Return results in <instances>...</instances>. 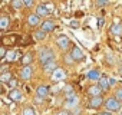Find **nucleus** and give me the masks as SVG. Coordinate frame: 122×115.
<instances>
[{
  "label": "nucleus",
  "instance_id": "nucleus-34",
  "mask_svg": "<svg viewBox=\"0 0 122 115\" xmlns=\"http://www.w3.org/2000/svg\"><path fill=\"white\" fill-rule=\"evenodd\" d=\"M71 112H72V115H81V114H82V109L78 106V108H75V109H73V111H71Z\"/></svg>",
  "mask_w": 122,
  "mask_h": 115
},
{
  "label": "nucleus",
  "instance_id": "nucleus-37",
  "mask_svg": "<svg viewBox=\"0 0 122 115\" xmlns=\"http://www.w3.org/2000/svg\"><path fill=\"white\" fill-rule=\"evenodd\" d=\"M32 3H33V0H23V5H25V6H27V7H29V6H32Z\"/></svg>",
  "mask_w": 122,
  "mask_h": 115
},
{
  "label": "nucleus",
  "instance_id": "nucleus-33",
  "mask_svg": "<svg viewBox=\"0 0 122 115\" xmlns=\"http://www.w3.org/2000/svg\"><path fill=\"white\" fill-rule=\"evenodd\" d=\"M10 88H13V89H16V85H17V81L15 79V78H12L10 81H9V84H7Z\"/></svg>",
  "mask_w": 122,
  "mask_h": 115
},
{
  "label": "nucleus",
  "instance_id": "nucleus-1",
  "mask_svg": "<svg viewBox=\"0 0 122 115\" xmlns=\"http://www.w3.org/2000/svg\"><path fill=\"white\" fill-rule=\"evenodd\" d=\"M53 59H55V53H53L52 49H49V47H42V49L39 50V62H40L42 65H46L47 62H50V61H53Z\"/></svg>",
  "mask_w": 122,
  "mask_h": 115
},
{
  "label": "nucleus",
  "instance_id": "nucleus-39",
  "mask_svg": "<svg viewBox=\"0 0 122 115\" xmlns=\"http://www.w3.org/2000/svg\"><path fill=\"white\" fill-rule=\"evenodd\" d=\"M109 84H111V86H112V85H115V84H116V81H115L113 78H109Z\"/></svg>",
  "mask_w": 122,
  "mask_h": 115
},
{
  "label": "nucleus",
  "instance_id": "nucleus-16",
  "mask_svg": "<svg viewBox=\"0 0 122 115\" xmlns=\"http://www.w3.org/2000/svg\"><path fill=\"white\" fill-rule=\"evenodd\" d=\"M17 56H19V55H17L15 50H9L7 55H6V58H5V61H6L7 63H12V62L17 61Z\"/></svg>",
  "mask_w": 122,
  "mask_h": 115
},
{
  "label": "nucleus",
  "instance_id": "nucleus-6",
  "mask_svg": "<svg viewBox=\"0 0 122 115\" xmlns=\"http://www.w3.org/2000/svg\"><path fill=\"white\" fill-rule=\"evenodd\" d=\"M71 55L73 56V59H75V62H81V61H83V58H85V53L78 47V46H73L72 47V50H71Z\"/></svg>",
  "mask_w": 122,
  "mask_h": 115
},
{
  "label": "nucleus",
  "instance_id": "nucleus-11",
  "mask_svg": "<svg viewBox=\"0 0 122 115\" xmlns=\"http://www.w3.org/2000/svg\"><path fill=\"white\" fill-rule=\"evenodd\" d=\"M102 88L99 85H92L88 88V94L91 95V98H95V96H102Z\"/></svg>",
  "mask_w": 122,
  "mask_h": 115
},
{
  "label": "nucleus",
  "instance_id": "nucleus-18",
  "mask_svg": "<svg viewBox=\"0 0 122 115\" xmlns=\"http://www.w3.org/2000/svg\"><path fill=\"white\" fill-rule=\"evenodd\" d=\"M49 13L50 12L45 5H39L37 9H36V15H39V16H49Z\"/></svg>",
  "mask_w": 122,
  "mask_h": 115
},
{
  "label": "nucleus",
  "instance_id": "nucleus-40",
  "mask_svg": "<svg viewBox=\"0 0 122 115\" xmlns=\"http://www.w3.org/2000/svg\"><path fill=\"white\" fill-rule=\"evenodd\" d=\"M99 115H112V112L111 111H105V112H101Z\"/></svg>",
  "mask_w": 122,
  "mask_h": 115
},
{
  "label": "nucleus",
  "instance_id": "nucleus-42",
  "mask_svg": "<svg viewBox=\"0 0 122 115\" xmlns=\"http://www.w3.org/2000/svg\"><path fill=\"white\" fill-rule=\"evenodd\" d=\"M119 115H122V112H121V114H119Z\"/></svg>",
  "mask_w": 122,
  "mask_h": 115
},
{
  "label": "nucleus",
  "instance_id": "nucleus-35",
  "mask_svg": "<svg viewBox=\"0 0 122 115\" xmlns=\"http://www.w3.org/2000/svg\"><path fill=\"white\" fill-rule=\"evenodd\" d=\"M105 25V19L103 17H98V27H102Z\"/></svg>",
  "mask_w": 122,
  "mask_h": 115
},
{
  "label": "nucleus",
  "instance_id": "nucleus-19",
  "mask_svg": "<svg viewBox=\"0 0 122 115\" xmlns=\"http://www.w3.org/2000/svg\"><path fill=\"white\" fill-rule=\"evenodd\" d=\"M86 78L91 79V81H99V79H101V73H99L96 69H93V71H89V72L86 73Z\"/></svg>",
  "mask_w": 122,
  "mask_h": 115
},
{
  "label": "nucleus",
  "instance_id": "nucleus-38",
  "mask_svg": "<svg viewBox=\"0 0 122 115\" xmlns=\"http://www.w3.org/2000/svg\"><path fill=\"white\" fill-rule=\"evenodd\" d=\"M79 26V23L76 22V20H73V22H71V27H73V29H76Z\"/></svg>",
  "mask_w": 122,
  "mask_h": 115
},
{
  "label": "nucleus",
  "instance_id": "nucleus-32",
  "mask_svg": "<svg viewBox=\"0 0 122 115\" xmlns=\"http://www.w3.org/2000/svg\"><path fill=\"white\" fill-rule=\"evenodd\" d=\"M108 5V0H96V6L98 7H103Z\"/></svg>",
  "mask_w": 122,
  "mask_h": 115
},
{
  "label": "nucleus",
  "instance_id": "nucleus-13",
  "mask_svg": "<svg viewBox=\"0 0 122 115\" xmlns=\"http://www.w3.org/2000/svg\"><path fill=\"white\" fill-rule=\"evenodd\" d=\"M49 92H50V88H49V86H46V85H40V86H37V89H36V96L46 98V96L49 95Z\"/></svg>",
  "mask_w": 122,
  "mask_h": 115
},
{
  "label": "nucleus",
  "instance_id": "nucleus-2",
  "mask_svg": "<svg viewBox=\"0 0 122 115\" xmlns=\"http://www.w3.org/2000/svg\"><path fill=\"white\" fill-rule=\"evenodd\" d=\"M105 108H106V111H111V112H116V111H119L121 109V106H122V104H121V101L119 99H116L115 96H111V98H108L106 101H105Z\"/></svg>",
  "mask_w": 122,
  "mask_h": 115
},
{
  "label": "nucleus",
  "instance_id": "nucleus-26",
  "mask_svg": "<svg viewBox=\"0 0 122 115\" xmlns=\"http://www.w3.org/2000/svg\"><path fill=\"white\" fill-rule=\"evenodd\" d=\"M22 115H36V111H35V108H32V106H26V108L23 109Z\"/></svg>",
  "mask_w": 122,
  "mask_h": 115
},
{
  "label": "nucleus",
  "instance_id": "nucleus-25",
  "mask_svg": "<svg viewBox=\"0 0 122 115\" xmlns=\"http://www.w3.org/2000/svg\"><path fill=\"white\" fill-rule=\"evenodd\" d=\"M65 96L66 98H72V96H75V91H73V86H66L65 88Z\"/></svg>",
  "mask_w": 122,
  "mask_h": 115
},
{
  "label": "nucleus",
  "instance_id": "nucleus-23",
  "mask_svg": "<svg viewBox=\"0 0 122 115\" xmlns=\"http://www.w3.org/2000/svg\"><path fill=\"white\" fill-rule=\"evenodd\" d=\"M9 23H10L9 17H7V16H2V19H0V29H2V30H6V29L9 27Z\"/></svg>",
  "mask_w": 122,
  "mask_h": 115
},
{
  "label": "nucleus",
  "instance_id": "nucleus-21",
  "mask_svg": "<svg viewBox=\"0 0 122 115\" xmlns=\"http://www.w3.org/2000/svg\"><path fill=\"white\" fill-rule=\"evenodd\" d=\"M33 37H35V40H45L46 39V32H43L42 29H39V30H35V33H33Z\"/></svg>",
  "mask_w": 122,
  "mask_h": 115
},
{
  "label": "nucleus",
  "instance_id": "nucleus-4",
  "mask_svg": "<svg viewBox=\"0 0 122 115\" xmlns=\"http://www.w3.org/2000/svg\"><path fill=\"white\" fill-rule=\"evenodd\" d=\"M19 40V35H6L2 37L3 46H15Z\"/></svg>",
  "mask_w": 122,
  "mask_h": 115
},
{
  "label": "nucleus",
  "instance_id": "nucleus-12",
  "mask_svg": "<svg viewBox=\"0 0 122 115\" xmlns=\"http://www.w3.org/2000/svg\"><path fill=\"white\" fill-rule=\"evenodd\" d=\"M9 98L12 99V101H16V102H19V101H22V98H23V94H22V91L20 89H10V92H9Z\"/></svg>",
  "mask_w": 122,
  "mask_h": 115
},
{
  "label": "nucleus",
  "instance_id": "nucleus-28",
  "mask_svg": "<svg viewBox=\"0 0 122 115\" xmlns=\"http://www.w3.org/2000/svg\"><path fill=\"white\" fill-rule=\"evenodd\" d=\"M23 6V0H13V7L15 9H20Z\"/></svg>",
  "mask_w": 122,
  "mask_h": 115
},
{
  "label": "nucleus",
  "instance_id": "nucleus-36",
  "mask_svg": "<svg viewBox=\"0 0 122 115\" xmlns=\"http://www.w3.org/2000/svg\"><path fill=\"white\" fill-rule=\"evenodd\" d=\"M0 72L2 73H5V72H9V66L5 63V65H2V68H0Z\"/></svg>",
  "mask_w": 122,
  "mask_h": 115
},
{
  "label": "nucleus",
  "instance_id": "nucleus-14",
  "mask_svg": "<svg viewBox=\"0 0 122 115\" xmlns=\"http://www.w3.org/2000/svg\"><path fill=\"white\" fill-rule=\"evenodd\" d=\"M27 23L32 26V27H36V26H40L42 22H40V16L39 15H30L27 17Z\"/></svg>",
  "mask_w": 122,
  "mask_h": 115
},
{
  "label": "nucleus",
  "instance_id": "nucleus-31",
  "mask_svg": "<svg viewBox=\"0 0 122 115\" xmlns=\"http://www.w3.org/2000/svg\"><path fill=\"white\" fill-rule=\"evenodd\" d=\"M55 115H72V112L68 111V109H62V111H57Z\"/></svg>",
  "mask_w": 122,
  "mask_h": 115
},
{
  "label": "nucleus",
  "instance_id": "nucleus-20",
  "mask_svg": "<svg viewBox=\"0 0 122 115\" xmlns=\"http://www.w3.org/2000/svg\"><path fill=\"white\" fill-rule=\"evenodd\" d=\"M111 35H115V36H119L122 35V26L119 23H113L111 26Z\"/></svg>",
  "mask_w": 122,
  "mask_h": 115
},
{
  "label": "nucleus",
  "instance_id": "nucleus-5",
  "mask_svg": "<svg viewBox=\"0 0 122 115\" xmlns=\"http://www.w3.org/2000/svg\"><path fill=\"white\" fill-rule=\"evenodd\" d=\"M79 106V98L75 95V96H72V98H66V101H65V108L68 109V111H73L75 108H78Z\"/></svg>",
  "mask_w": 122,
  "mask_h": 115
},
{
  "label": "nucleus",
  "instance_id": "nucleus-3",
  "mask_svg": "<svg viewBox=\"0 0 122 115\" xmlns=\"http://www.w3.org/2000/svg\"><path fill=\"white\" fill-rule=\"evenodd\" d=\"M56 45L59 46L60 50H66V49H69V46H71V40H69L68 36L60 35V36L56 39Z\"/></svg>",
  "mask_w": 122,
  "mask_h": 115
},
{
  "label": "nucleus",
  "instance_id": "nucleus-7",
  "mask_svg": "<svg viewBox=\"0 0 122 115\" xmlns=\"http://www.w3.org/2000/svg\"><path fill=\"white\" fill-rule=\"evenodd\" d=\"M32 73H33V69H32L30 65L23 66V68L20 69V78H22L23 81H29V79L32 78Z\"/></svg>",
  "mask_w": 122,
  "mask_h": 115
},
{
  "label": "nucleus",
  "instance_id": "nucleus-22",
  "mask_svg": "<svg viewBox=\"0 0 122 115\" xmlns=\"http://www.w3.org/2000/svg\"><path fill=\"white\" fill-rule=\"evenodd\" d=\"M33 55L32 53H26L25 56H22V59H20V62L23 63V66H27V65H30V62H32V59H33V58H32Z\"/></svg>",
  "mask_w": 122,
  "mask_h": 115
},
{
  "label": "nucleus",
  "instance_id": "nucleus-30",
  "mask_svg": "<svg viewBox=\"0 0 122 115\" xmlns=\"http://www.w3.org/2000/svg\"><path fill=\"white\" fill-rule=\"evenodd\" d=\"M115 98H116V99H119V101L122 102V88H119V89H116V91H115Z\"/></svg>",
  "mask_w": 122,
  "mask_h": 115
},
{
  "label": "nucleus",
  "instance_id": "nucleus-9",
  "mask_svg": "<svg viewBox=\"0 0 122 115\" xmlns=\"http://www.w3.org/2000/svg\"><path fill=\"white\" fill-rule=\"evenodd\" d=\"M55 27H56V23H55L53 20H45V22H42V25H40V29H42L43 32H46V33L55 30Z\"/></svg>",
  "mask_w": 122,
  "mask_h": 115
},
{
  "label": "nucleus",
  "instance_id": "nucleus-15",
  "mask_svg": "<svg viewBox=\"0 0 122 115\" xmlns=\"http://www.w3.org/2000/svg\"><path fill=\"white\" fill-rule=\"evenodd\" d=\"M98 85L102 88V91H109V88H111V84H109V78H106V76H101V79L98 81Z\"/></svg>",
  "mask_w": 122,
  "mask_h": 115
},
{
  "label": "nucleus",
  "instance_id": "nucleus-17",
  "mask_svg": "<svg viewBox=\"0 0 122 115\" xmlns=\"http://www.w3.org/2000/svg\"><path fill=\"white\" fill-rule=\"evenodd\" d=\"M52 75H53V81H62V79H65V76H66L65 72L60 69V68H57Z\"/></svg>",
  "mask_w": 122,
  "mask_h": 115
},
{
  "label": "nucleus",
  "instance_id": "nucleus-24",
  "mask_svg": "<svg viewBox=\"0 0 122 115\" xmlns=\"http://www.w3.org/2000/svg\"><path fill=\"white\" fill-rule=\"evenodd\" d=\"M12 78H13L12 76V72H5V73L0 75V82H2V84H9V81Z\"/></svg>",
  "mask_w": 122,
  "mask_h": 115
},
{
  "label": "nucleus",
  "instance_id": "nucleus-27",
  "mask_svg": "<svg viewBox=\"0 0 122 115\" xmlns=\"http://www.w3.org/2000/svg\"><path fill=\"white\" fill-rule=\"evenodd\" d=\"M65 62H66L68 65H72V63H75L73 56H72V55H65Z\"/></svg>",
  "mask_w": 122,
  "mask_h": 115
},
{
  "label": "nucleus",
  "instance_id": "nucleus-8",
  "mask_svg": "<svg viewBox=\"0 0 122 115\" xmlns=\"http://www.w3.org/2000/svg\"><path fill=\"white\" fill-rule=\"evenodd\" d=\"M102 104H105V102H103V98H102V96H95V98H91V99H89L88 106L92 108V109H98Z\"/></svg>",
  "mask_w": 122,
  "mask_h": 115
},
{
  "label": "nucleus",
  "instance_id": "nucleus-29",
  "mask_svg": "<svg viewBox=\"0 0 122 115\" xmlns=\"http://www.w3.org/2000/svg\"><path fill=\"white\" fill-rule=\"evenodd\" d=\"M6 55H7V50H6L5 46H2V47H0V59H3V61H5Z\"/></svg>",
  "mask_w": 122,
  "mask_h": 115
},
{
  "label": "nucleus",
  "instance_id": "nucleus-41",
  "mask_svg": "<svg viewBox=\"0 0 122 115\" xmlns=\"http://www.w3.org/2000/svg\"><path fill=\"white\" fill-rule=\"evenodd\" d=\"M119 72H121V75H122V66H121V69H119Z\"/></svg>",
  "mask_w": 122,
  "mask_h": 115
},
{
  "label": "nucleus",
  "instance_id": "nucleus-10",
  "mask_svg": "<svg viewBox=\"0 0 122 115\" xmlns=\"http://www.w3.org/2000/svg\"><path fill=\"white\" fill-rule=\"evenodd\" d=\"M56 69H57V63H56V61H55V59H53V61H50V62H47L46 65H43V72H45V73H47V75L53 73Z\"/></svg>",
  "mask_w": 122,
  "mask_h": 115
}]
</instances>
